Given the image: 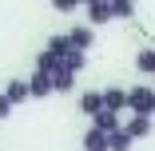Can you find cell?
Instances as JSON below:
<instances>
[{"label":"cell","mask_w":155,"mask_h":151,"mask_svg":"<svg viewBox=\"0 0 155 151\" xmlns=\"http://www.w3.org/2000/svg\"><path fill=\"white\" fill-rule=\"evenodd\" d=\"M127 111H131V115H151V119H155V87H147V84L127 87Z\"/></svg>","instance_id":"obj_1"},{"label":"cell","mask_w":155,"mask_h":151,"mask_svg":"<svg viewBox=\"0 0 155 151\" xmlns=\"http://www.w3.org/2000/svg\"><path fill=\"white\" fill-rule=\"evenodd\" d=\"M52 92H56V87H52V72H32V76H28V96H32V100H44Z\"/></svg>","instance_id":"obj_2"},{"label":"cell","mask_w":155,"mask_h":151,"mask_svg":"<svg viewBox=\"0 0 155 151\" xmlns=\"http://www.w3.org/2000/svg\"><path fill=\"white\" fill-rule=\"evenodd\" d=\"M68 44H72L76 52H87L91 44H96V28H91V24H76L72 32H68Z\"/></svg>","instance_id":"obj_3"},{"label":"cell","mask_w":155,"mask_h":151,"mask_svg":"<svg viewBox=\"0 0 155 151\" xmlns=\"http://www.w3.org/2000/svg\"><path fill=\"white\" fill-rule=\"evenodd\" d=\"M91 127H96V131H104V135H111V131H119L123 123H119V115H115V111H107V107H104V111H96V115H91Z\"/></svg>","instance_id":"obj_4"},{"label":"cell","mask_w":155,"mask_h":151,"mask_svg":"<svg viewBox=\"0 0 155 151\" xmlns=\"http://www.w3.org/2000/svg\"><path fill=\"white\" fill-rule=\"evenodd\" d=\"M104 107L119 115L123 107H127V87H104Z\"/></svg>","instance_id":"obj_5"},{"label":"cell","mask_w":155,"mask_h":151,"mask_svg":"<svg viewBox=\"0 0 155 151\" xmlns=\"http://www.w3.org/2000/svg\"><path fill=\"white\" fill-rule=\"evenodd\" d=\"M123 131H127L131 139H147L151 135V115H131L127 123H123Z\"/></svg>","instance_id":"obj_6"},{"label":"cell","mask_w":155,"mask_h":151,"mask_svg":"<svg viewBox=\"0 0 155 151\" xmlns=\"http://www.w3.org/2000/svg\"><path fill=\"white\" fill-rule=\"evenodd\" d=\"M4 96H8L12 107L24 103V100H32V96H28V80H8V84H4Z\"/></svg>","instance_id":"obj_7"},{"label":"cell","mask_w":155,"mask_h":151,"mask_svg":"<svg viewBox=\"0 0 155 151\" xmlns=\"http://www.w3.org/2000/svg\"><path fill=\"white\" fill-rule=\"evenodd\" d=\"M107 20H111V4H107V0L87 4V24H107Z\"/></svg>","instance_id":"obj_8"},{"label":"cell","mask_w":155,"mask_h":151,"mask_svg":"<svg viewBox=\"0 0 155 151\" xmlns=\"http://www.w3.org/2000/svg\"><path fill=\"white\" fill-rule=\"evenodd\" d=\"M80 111H84V115L104 111V92H84V96H80Z\"/></svg>","instance_id":"obj_9"},{"label":"cell","mask_w":155,"mask_h":151,"mask_svg":"<svg viewBox=\"0 0 155 151\" xmlns=\"http://www.w3.org/2000/svg\"><path fill=\"white\" fill-rule=\"evenodd\" d=\"M135 68H139V76H155V48H139L135 52Z\"/></svg>","instance_id":"obj_10"},{"label":"cell","mask_w":155,"mask_h":151,"mask_svg":"<svg viewBox=\"0 0 155 151\" xmlns=\"http://www.w3.org/2000/svg\"><path fill=\"white\" fill-rule=\"evenodd\" d=\"M52 87H56V92H72V87H76V72L56 68V72H52Z\"/></svg>","instance_id":"obj_11"},{"label":"cell","mask_w":155,"mask_h":151,"mask_svg":"<svg viewBox=\"0 0 155 151\" xmlns=\"http://www.w3.org/2000/svg\"><path fill=\"white\" fill-rule=\"evenodd\" d=\"M84 151H107V135L96 131V127H87L84 131Z\"/></svg>","instance_id":"obj_12"},{"label":"cell","mask_w":155,"mask_h":151,"mask_svg":"<svg viewBox=\"0 0 155 151\" xmlns=\"http://www.w3.org/2000/svg\"><path fill=\"white\" fill-rule=\"evenodd\" d=\"M111 4V20H131L135 16V0H107Z\"/></svg>","instance_id":"obj_13"},{"label":"cell","mask_w":155,"mask_h":151,"mask_svg":"<svg viewBox=\"0 0 155 151\" xmlns=\"http://www.w3.org/2000/svg\"><path fill=\"white\" fill-rule=\"evenodd\" d=\"M131 143H135V139H131L127 131H123V127L107 135V151H131Z\"/></svg>","instance_id":"obj_14"},{"label":"cell","mask_w":155,"mask_h":151,"mask_svg":"<svg viewBox=\"0 0 155 151\" xmlns=\"http://www.w3.org/2000/svg\"><path fill=\"white\" fill-rule=\"evenodd\" d=\"M84 64H87V52H76V48L60 60V68H68V72H84Z\"/></svg>","instance_id":"obj_15"},{"label":"cell","mask_w":155,"mask_h":151,"mask_svg":"<svg viewBox=\"0 0 155 151\" xmlns=\"http://www.w3.org/2000/svg\"><path fill=\"white\" fill-rule=\"evenodd\" d=\"M52 56H60V60H64L68 52H72V44H68V36H48V44H44Z\"/></svg>","instance_id":"obj_16"},{"label":"cell","mask_w":155,"mask_h":151,"mask_svg":"<svg viewBox=\"0 0 155 151\" xmlns=\"http://www.w3.org/2000/svg\"><path fill=\"white\" fill-rule=\"evenodd\" d=\"M56 68H60V56H52V52L44 48V52L36 56V72H56Z\"/></svg>","instance_id":"obj_17"},{"label":"cell","mask_w":155,"mask_h":151,"mask_svg":"<svg viewBox=\"0 0 155 151\" xmlns=\"http://www.w3.org/2000/svg\"><path fill=\"white\" fill-rule=\"evenodd\" d=\"M52 8H56V12H76L80 0H52Z\"/></svg>","instance_id":"obj_18"},{"label":"cell","mask_w":155,"mask_h":151,"mask_svg":"<svg viewBox=\"0 0 155 151\" xmlns=\"http://www.w3.org/2000/svg\"><path fill=\"white\" fill-rule=\"evenodd\" d=\"M8 115H12V103H8V96H4V92H0V119H8Z\"/></svg>","instance_id":"obj_19"},{"label":"cell","mask_w":155,"mask_h":151,"mask_svg":"<svg viewBox=\"0 0 155 151\" xmlns=\"http://www.w3.org/2000/svg\"><path fill=\"white\" fill-rule=\"evenodd\" d=\"M80 4H84V8H87V4H96V0H80Z\"/></svg>","instance_id":"obj_20"}]
</instances>
